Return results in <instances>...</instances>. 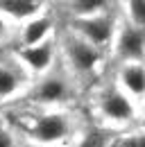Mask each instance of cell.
<instances>
[{"instance_id": "obj_1", "label": "cell", "mask_w": 145, "mask_h": 147, "mask_svg": "<svg viewBox=\"0 0 145 147\" xmlns=\"http://www.w3.org/2000/svg\"><path fill=\"white\" fill-rule=\"evenodd\" d=\"M91 107L93 115L98 118L95 122L113 134H125L129 129L141 127L143 122V109L131 97H127L113 79L102 82L93 88Z\"/></svg>"}, {"instance_id": "obj_2", "label": "cell", "mask_w": 145, "mask_h": 147, "mask_svg": "<svg viewBox=\"0 0 145 147\" xmlns=\"http://www.w3.org/2000/svg\"><path fill=\"white\" fill-rule=\"evenodd\" d=\"M79 131L82 125L70 109H39L23 127L34 147H70Z\"/></svg>"}, {"instance_id": "obj_3", "label": "cell", "mask_w": 145, "mask_h": 147, "mask_svg": "<svg viewBox=\"0 0 145 147\" xmlns=\"http://www.w3.org/2000/svg\"><path fill=\"white\" fill-rule=\"evenodd\" d=\"M57 43H59V61H61V66L79 84L95 82L102 75V68H104L107 59H111L104 50L91 45L89 41L79 38L77 34H72L70 30H66L61 36H57Z\"/></svg>"}, {"instance_id": "obj_4", "label": "cell", "mask_w": 145, "mask_h": 147, "mask_svg": "<svg viewBox=\"0 0 145 147\" xmlns=\"http://www.w3.org/2000/svg\"><path fill=\"white\" fill-rule=\"evenodd\" d=\"M79 86L82 84L64 66H57L48 75L34 79L25 97L36 109H68L79 93Z\"/></svg>"}, {"instance_id": "obj_5", "label": "cell", "mask_w": 145, "mask_h": 147, "mask_svg": "<svg viewBox=\"0 0 145 147\" xmlns=\"http://www.w3.org/2000/svg\"><path fill=\"white\" fill-rule=\"evenodd\" d=\"M118 7L104 11V14H98V16H91V18H75L68 23V30L72 34H77L79 38L89 41L91 45L104 50L109 55L111 45H113V36H116V30H118Z\"/></svg>"}, {"instance_id": "obj_6", "label": "cell", "mask_w": 145, "mask_h": 147, "mask_svg": "<svg viewBox=\"0 0 145 147\" xmlns=\"http://www.w3.org/2000/svg\"><path fill=\"white\" fill-rule=\"evenodd\" d=\"M14 57L18 59V63L25 68V73L32 77V82L48 75L50 70L57 68V61H59V43L57 36L45 41V43H39V45H30V48H16Z\"/></svg>"}, {"instance_id": "obj_7", "label": "cell", "mask_w": 145, "mask_h": 147, "mask_svg": "<svg viewBox=\"0 0 145 147\" xmlns=\"http://www.w3.org/2000/svg\"><path fill=\"white\" fill-rule=\"evenodd\" d=\"M118 14H120V11H118ZM109 57H111L116 63L145 61V32L120 18L118 20L116 36H113V45H111V50H109Z\"/></svg>"}, {"instance_id": "obj_8", "label": "cell", "mask_w": 145, "mask_h": 147, "mask_svg": "<svg viewBox=\"0 0 145 147\" xmlns=\"http://www.w3.org/2000/svg\"><path fill=\"white\" fill-rule=\"evenodd\" d=\"M113 82L127 97H131L141 109H145V61L116 63Z\"/></svg>"}, {"instance_id": "obj_9", "label": "cell", "mask_w": 145, "mask_h": 147, "mask_svg": "<svg viewBox=\"0 0 145 147\" xmlns=\"http://www.w3.org/2000/svg\"><path fill=\"white\" fill-rule=\"evenodd\" d=\"M32 84V77L25 73V68L18 63V59L12 55V59H0V102L16 100L25 95Z\"/></svg>"}, {"instance_id": "obj_10", "label": "cell", "mask_w": 145, "mask_h": 147, "mask_svg": "<svg viewBox=\"0 0 145 147\" xmlns=\"http://www.w3.org/2000/svg\"><path fill=\"white\" fill-rule=\"evenodd\" d=\"M54 18L45 11L36 18L27 20L23 25L16 27V48H30V45H39V43H45L54 38Z\"/></svg>"}, {"instance_id": "obj_11", "label": "cell", "mask_w": 145, "mask_h": 147, "mask_svg": "<svg viewBox=\"0 0 145 147\" xmlns=\"http://www.w3.org/2000/svg\"><path fill=\"white\" fill-rule=\"evenodd\" d=\"M45 11H48V5L39 0H0V14L7 20H12L16 27Z\"/></svg>"}, {"instance_id": "obj_12", "label": "cell", "mask_w": 145, "mask_h": 147, "mask_svg": "<svg viewBox=\"0 0 145 147\" xmlns=\"http://www.w3.org/2000/svg\"><path fill=\"white\" fill-rule=\"evenodd\" d=\"M113 138H116L113 131L100 127L95 122V125H89V127H82V131L77 134V138L70 147H111Z\"/></svg>"}, {"instance_id": "obj_13", "label": "cell", "mask_w": 145, "mask_h": 147, "mask_svg": "<svg viewBox=\"0 0 145 147\" xmlns=\"http://www.w3.org/2000/svg\"><path fill=\"white\" fill-rule=\"evenodd\" d=\"M66 11L70 14V20L75 18H91V16H98V14H104L118 7V2H107V0H72L64 5Z\"/></svg>"}, {"instance_id": "obj_14", "label": "cell", "mask_w": 145, "mask_h": 147, "mask_svg": "<svg viewBox=\"0 0 145 147\" xmlns=\"http://www.w3.org/2000/svg\"><path fill=\"white\" fill-rule=\"evenodd\" d=\"M118 11H120V18L143 30L145 32V0H125V2H118Z\"/></svg>"}, {"instance_id": "obj_15", "label": "cell", "mask_w": 145, "mask_h": 147, "mask_svg": "<svg viewBox=\"0 0 145 147\" xmlns=\"http://www.w3.org/2000/svg\"><path fill=\"white\" fill-rule=\"evenodd\" d=\"M111 147H145V127L129 129L125 134H116Z\"/></svg>"}, {"instance_id": "obj_16", "label": "cell", "mask_w": 145, "mask_h": 147, "mask_svg": "<svg viewBox=\"0 0 145 147\" xmlns=\"http://www.w3.org/2000/svg\"><path fill=\"white\" fill-rule=\"evenodd\" d=\"M12 38H16V25L0 14V45L9 43Z\"/></svg>"}, {"instance_id": "obj_17", "label": "cell", "mask_w": 145, "mask_h": 147, "mask_svg": "<svg viewBox=\"0 0 145 147\" xmlns=\"http://www.w3.org/2000/svg\"><path fill=\"white\" fill-rule=\"evenodd\" d=\"M0 147H20L16 131L7 125H0Z\"/></svg>"}, {"instance_id": "obj_18", "label": "cell", "mask_w": 145, "mask_h": 147, "mask_svg": "<svg viewBox=\"0 0 145 147\" xmlns=\"http://www.w3.org/2000/svg\"><path fill=\"white\" fill-rule=\"evenodd\" d=\"M141 125H143V127H145V109H143V122H141Z\"/></svg>"}]
</instances>
